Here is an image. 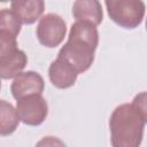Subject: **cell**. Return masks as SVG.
Segmentation results:
<instances>
[{
	"label": "cell",
	"instance_id": "6da1fadb",
	"mask_svg": "<svg viewBox=\"0 0 147 147\" xmlns=\"http://www.w3.org/2000/svg\"><path fill=\"white\" fill-rule=\"evenodd\" d=\"M98 45L99 32L96 26L88 22L76 21L71 25L68 40L61 47L57 57L65 61L79 75L92 65Z\"/></svg>",
	"mask_w": 147,
	"mask_h": 147
},
{
	"label": "cell",
	"instance_id": "7a4b0ae2",
	"mask_svg": "<svg viewBox=\"0 0 147 147\" xmlns=\"http://www.w3.org/2000/svg\"><path fill=\"white\" fill-rule=\"evenodd\" d=\"M145 121L132 103L117 106L109 118L113 147H140Z\"/></svg>",
	"mask_w": 147,
	"mask_h": 147
},
{
	"label": "cell",
	"instance_id": "3957f363",
	"mask_svg": "<svg viewBox=\"0 0 147 147\" xmlns=\"http://www.w3.org/2000/svg\"><path fill=\"white\" fill-rule=\"evenodd\" d=\"M28 63L26 54L17 47L16 38L0 33V75L2 79H10L22 74Z\"/></svg>",
	"mask_w": 147,
	"mask_h": 147
},
{
	"label": "cell",
	"instance_id": "277c9868",
	"mask_svg": "<svg viewBox=\"0 0 147 147\" xmlns=\"http://www.w3.org/2000/svg\"><path fill=\"white\" fill-rule=\"evenodd\" d=\"M105 5L110 20L124 29H136L145 16L141 0H107Z\"/></svg>",
	"mask_w": 147,
	"mask_h": 147
},
{
	"label": "cell",
	"instance_id": "5b68a950",
	"mask_svg": "<svg viewBox=\"0 0 147 147\" xmlns=\"http://www.w3.org/2000/svg\"><path fill=\"white\" fill-rule=\"evenodd\" d=\"M67 33V24L64 20L57 14H46L44 15L37 25L36 34L39 42L48 48H54L59 46Z\"/></svg>",
	"mask_w": 147,
	"mask_h": 147
},
{
	"label": "cell",
	"instance_id": "8992f818",
	"mask_svg": "<svg viewBox=\"0 0 147 147\" xmlns=\"http://www.w3.org/2000/svg\"><path fill=\"white\" fill-rule=\"evenodd\" d=\"M16 110L24 124L38 126L45 122L48 115V105L41 94H33L17 100Z\"/></svg>",
	"mask_w": 147,
	"mask_h": 147
},
{
	"label": "cell",
	"instance_id": "52a82bcc",
	"mask_svg": "<svg viewBox=\"0 0 147 147\" xmlns=\"http://www.w3.org/2000/svg\"><path fill=\"white\" fill-rule=\"evenodd\" d=\"M45 88L44 78L36 71H24L14 78L10 85L11 95L20 100L28 95L41 94Z\"/></svg>",
	"mask_w": 147,
	"mask_h": 147
},
{
	"label": "cell",
	"instance_id": "ba28073f",
	"mask_svg": "<svg viewBox=\"0 0 147 147\" xmlns=\"http://www.w3.org/2000/svg\"><path fill=\"white\" fill-rule=\"evenodd\" d=\"M77 76L78 74L75 71V69L60 57H56V60L51 63L48 69V77L51 83L61 90L69 88L75 85Z\"/></svg>",
	"mask_w": 147,
	"mask_h": 147
},
{
	"label": "cell",
	"instance_id": "9c48e42d",
	"mask_svg": "<svg viewBox=\"0 0 147 147\" xmlns=\"http://www.w3.org/2000/svg\"><path fill=\"white\" fill-rule=\"evenodd\" d=\"M10 9L18 17L22 24L34 23L45 10L42 0H18L10 3Z\"/></svg>",
	"mask_w": 147,
	"mask_h": 147
},
{
	"label": "cell",
	"instance_id": "30bf717a",
	"mask_svg": "<svg viewBox=\"0 0 147 147\" xmlns=\"http://www.w3.org/2000/svg\"><path fill=\"white\" fill-rule=\"evenodd\" d=\"M72 15L76 21L88 22L99 25L102 22L103 13L101 3L96 0H78L72 5Z\"/></svg>",
	"mask_w": 147,
	"mask_h": 147
},
{
	"label": "cell",
	"instance_id": "8fae6325",
	"mask_svg": "<svg viewBox=\"0 0 147 147\" xmlns=\"http://www.w3.org/2000/svg\"><path fill=\"white\" fill-rule=\"evenodd\" d=\"M20 117L17 110L6 100L0 101V134L2 137L11 134L18 126Z\"/></svg>",
	"mask_w": 147,
	"mask_h": 147
},
{
	"label": "cell",
	"instance_id": "7c38bea8",
	"mask_svg": "<svg viewBox=\"0 0 147 147\" xmlns=\"http://www.w3.org/2000/svg\"><path fill=\"white\" fill-rule=\"evenodd\" d=\"M22 23L11 9H2L0 11V33H6L17 38L21 32Z\"/></svg>",
	"mask_w": 147,
	"mask_h": 147
},
{
	"label": "cell",
	"instance_id": "4fadbf2b",
	"mask_svg": "<svg viewBox=\"0 0 147 147\" xmlns=\"http://www.w3.org/2000/svg\"><path fill=\"white\" fill-rule=\"evenodd\" d=\"M132 105L137 108V110L139 111V114L142 116L145 123H147V91L146 92L138 93L133 98Z\"/></svg>",
	"mask_w": 147,
	"mask_h": 147
},
{
	"label": "cell",
	"instance_id": "5bb4252c",
	"mask_svg": "<svg viewBox=\"0 0 147 147\" xmlns=\"http://www.w3.org/2000/svg\"><path fill=\"white\" fill-rule=\"evenodd\" d=\"M34 147H67V145L59 138L56 137H52V136H47L41 138Z\"/></svg>",
	"mask_w": 147,
	"mask_h": 147
},
{
	"label": "cell",
	"instance_id": "9a60e30c",
	"mask_svg": "<svg viewBox=\"0 0 147 147\" xmlns=\"http://www.w3.org/2000/svg\"><path fill=\"white\" fill-rule=\"evenodd\" d=\"M146 30H147V18H146Z\"/></svg>",
	"mask_w": 147,
	"mask_h": 147
}]
</instances>
